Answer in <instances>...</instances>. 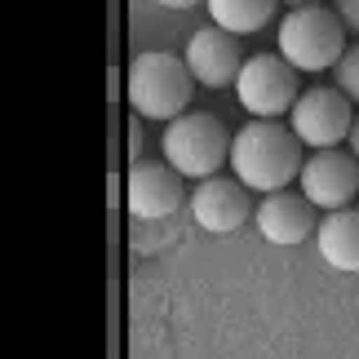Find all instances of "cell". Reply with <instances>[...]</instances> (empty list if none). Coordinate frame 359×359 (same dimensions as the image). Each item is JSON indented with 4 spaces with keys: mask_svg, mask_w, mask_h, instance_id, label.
Masks as SVG:
<instances>
[{
    "mask_svg": "<svg viewBox=\"0 0 359 359\" xmlns=\"http://www.w3.org/2000/svg\"><path fill=\"white\" fill-rule=\"evenodd\" d=\"M297 133L284 129L275 120H253L231 137V169H236V182L262 191V196H275L284 191L293 177H302V151H297Z\"/></svg>",
    "mask_w": 359,
    "mask_h": 359,
    "instance_id": "cell-1",
    "label": "cell"
},
{
    "mask_svg": "<svg viewBox=\"0 0 359 359\" xmlns=\"http://www.w3.org/2000/svg\"><path fill=\"white\" fill-rule=\"evenodd\" d=\"M191 67L177 53H137L129 67V102L137 116L177 120L191 107Z\"/></svg>",
    "mask_w": 359,
    "mask_h": 359,
    "instance_id": "cell-2",
    "label": "cell"
},
{
    "mask_svg": "<svg viewBox=\"0 0 359 359\" xmlns=\"http://www.w3.org/2000/svg\"><path fill=\"white\" fill-rule=\"evenodd\" d=\"M346 53V22L324 5L288 9L280 22V58L297 72H324Z\"/></svg>",
    "mask_w": 359,
    "mask_h": 359,
    "instance_id": "cell-3",
    "label": "cell"
},
{
    "mask_svg": "<svg viewBox=\"0 0 359 359\" xmlns=\"http://www.w3.org/2000/svg\"><path fill=\"white\" fill-rule=\"evenodd\" d=\"M164 160L173 164L182 177H217V169L231 160V142H226V124L209 116V111H187L169 120L164 129Z\"/></svg>",
    "mask_w": 359,
    "mask_h": 359,
    "instance_id": "cell-4",
    "label": "cell"
},
{
    "mask_svg": "<svg viewBox=\"0 0 359 359\" xmlns=\"http://www.w3.org/2000/svg\"><path fill=\"white\" fill-rule=\"evenodd\" d=\"M236 93H240V107L253 111L257 120H271V116H284L297 107V67H288L280 53H257V58L244 62V72L236 80Z\"/></svg>",
    "mask_w": 359,
    "mask_h": 359,
    "instance_id": "cell-5",
    "label": "cell"
},
{
    "mask_svg": "<svg viewBox=\"0 0 359 359\" xmlns=\"http://www.w3.org/2000/svg\"><path fill=\"white\" fill-rule=\"evenodd\" d=\"M288 129L297 133V142H306L315 151H337L341 137H351V98L341 89H306L297 98V107L288 111Z\"/></svg>",
    "mask_w": 359,
    "mask_h": 359,
    "instance_id": "cell-6",
    "label": "cell"
},
{
    "mask_svg": "<svg viewBox=\"0 0 359 359\" xmlns=\"http://www.w3.org/2000/svg\"><path fill=\"white\" fill-rule=\"evenodd\" d=\"M187 67H191V76L200 80V85H209V89H226V85H236L240 72H244V53H240V36H231L222 32V27H200L196 36L187 40Z\"/></svg>",
    "mask_w": 359,
    "mask_h": 359,
    "instance_id": "cell-7",
    "label": "cell"
},
{
    "mask_svg": "<svg viewBox=\"0 0 359 359\" xmlns=\"http://www.w3.org/2000/svg\"><path fill=\"white\" fill-rule=\"evenodd\" d=\"M359 191V160L346 151H320V156L306 160L302 169V196H306L315 209H346Z\"/></svg>",
    "mask_w": 359,
    "mask_h": 359,
    "instance_id": "cell-8",
    "label": "cell"
},
{
    "mask_svg": "<svg viewBox=\"0 0 359 359\" xmlns=\"http://www.w3.org/2000/svg\"><path fill=\"white\" fill-rule=\"evenodd\" d=\"M129 209L133 217H173L182 209V173L173 169L169 160H137L129 173Z\"/></svg>",
    "mask_w": 359,
    "mask_h": 359,
    "instance_id": "cell-9",
    "label": "cell"
},
{
    "mask_svg": "<svg viewBox=\"0 0 359 359\" xmlns=\"http://www.w3.org/2000/svg\"><path fill=\"white\" fill-rule=\"evenodd\" d=\"M253 213L248 204V187L244 182H226V177H204V182L191 191V217L213 231V236H231L240 231Z\"/></svg>",
    "mask_w": 359,
    "mask_h": 359,
    "instance_id": "cell-10",
    "label": "cell"
},
{
    "mask_svg": "<svg viewBox=\"0 0 359 359\" xmlns=\"http://www.w3.org/2000/svg\"><path fill=\"white\" fill-rule=\"evenodd\" d=\"M257 231L271 244H302L311 231H320L315 226V204L306 196H293V191H275L257 209Z\"/></svg>",
    "mask_w": 359,
    "mask_h": 359,
    "instance_id": "cell-11",
    "label": "cell"
},
{
    "mask_svg": "<svg viewBox=\"0 0 359 359\" xmlns=\"http://www.w3.org/2000/svg\"><path fill=\"white\" fill-rule=\"evenodd\" d=\"M320 257L328 262L333 271H359V209H337L320 222Z\"/></svg>",
    "mask_w": 359,
    "mask_h": 359,
    "instance_id": "cell-12",
    "label": "cell"
},
{
    "mask_svg": "<svg viewBox=\"0 0 359 359\" xmlns=\"http://www.w3.org/2000/svg\"><path fill=\"white\" fill-rule=\"evenodd\" d=\"M213 13V27H222L231 36H248V32H262L271 22V13L280 0H204Z\"/></svg>",
    "mask_w": 359,
    "mask_h": 359,
    "instance_id": "cell-13",
    "label": "cell"
},
{
    "mask_svg": "<svg viewBox=\"0 0 359 359\" xmlns=\"http://www.w3.org/2000/svg\"><path fill=\"white\" fill-rule=\"evenodd\" d=\"M337 89L359 102V45H351L346 53H341V62H337Z\"/></svg>",
    "mask_w": 359,
    "mask_h": 359,
    "instance_id": "cell-14",
    "label": "cell"
},
{
    "mask_svg": "<svg viewBox=\"0 0 359 359\" xmlns=\"http://www.w3.org/2000/svg\"><path fill=\"white\" fill-rule=\"evenodd\" d=\"M337 13H341V22H346L351 32H359V0H337Z\"/></svg>",
    "mask_w": 359,
    "mask_h": 359,
    "instance_id": "cell-15",
    "label": "cell"
},
{
    "mask_svg": "<svg viewBox=\"0 0 359 359\" xmlns=\"http://www.w3.org/2000/svg\"><path fill=\"white\" fill-rule=\"evenodd\" d=\"M142 151V133H137V124H129V156Z\"/></svg>",
    "mask_w": 359,
    "mask_h": 359,
    "instance_id": "cell-16",
    "label": "cell"
},
{
    "mask_svg": "<svg viewBox=\"0 0 359 359\" xmlns=\"http://www.w3.org/2000/svg\"><path fill=\"white\" fill-rule=\"evenodd\" d=\"M156 5H169V9H191V5H200V0H156Z\"/></svg>",
    "mask_w": 359,
    "mask_h": 359,
    "instance_id": "cell-17",
    "label": "cell"
},
{
    "mask_svg": "<svg viewBox=\"0 0 359 359\" xmlns=\"http://www.w3.org/2000/svg\"><path fill=\"white\" fill-rule=\"evenodd\" d=\"M351 151H355V160H359V120H355V129H351Z\"/></svg>",
    "mask_w": 359,
    "mask_h": 359,
    "instance_id": "cell-18",
    "label": "cell"
},
{
    "mask_svg": "<svg viewBox=\"0 0 359 359\" xmlns=\"http://www.w3.org/2000/svg\"><path fill=\"white\" fill-rule=\"evenodd\" d=\"M288 9H306V5H320V0H284Z\"/></svg>",
    "mask_w": 359,
    "mask_h": 359,
    "instance_id": "cell-19",
    "label": "cell"
}]
</instances>
